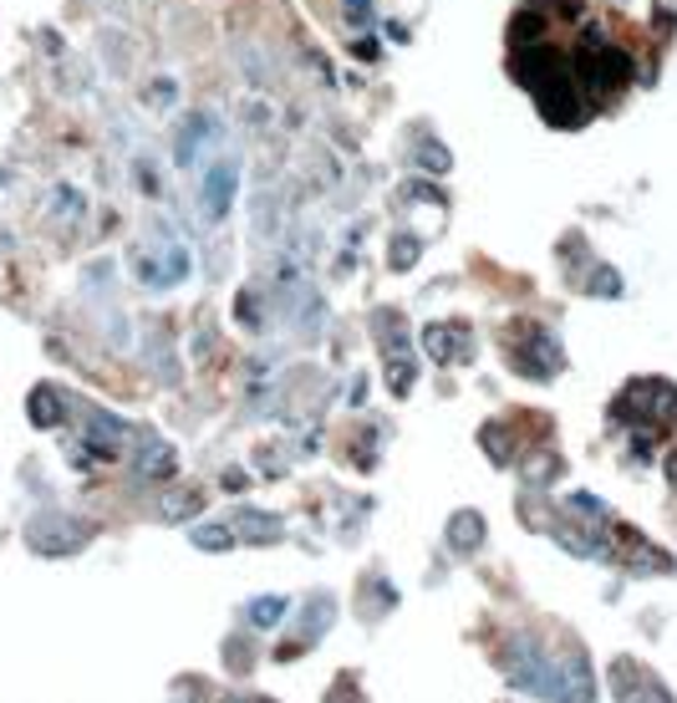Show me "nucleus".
Segmentation results:
<instances>
[{"label": "nucleus", "instance_id": "obj_10", "mask_svg": "<svg viewBox=\"0 0 677 703\" xmlns=\"http://www.w3.org/2000/svg\"><path fill=\"white\" fill-rule=\"evenodd\" d=\"M189 540H194L199 551H230L240 536H234L230 525H194V536H189Z\"/></svg>", "mask_w": 677, "mask_h": 703}, {"label": "nucleus", "instance_id": "obj_4", "mask_svg": "<svg viewBox=\"0 0 677 703\" xmlns=\"http://www.w3.org/2000/svg\"><path fill=\"white\" fill-rule=\"evenodd\" d=\"M230 200H234V164H230V158H219V164L209 168V179H204L199 209H204V219H209V225H219V219L230 215Z\"/></svg>", "mask_w": 677, "mask_h": 703}, {"label": "nucleus", "instance_id": "obj_15", "mask_svg": "<svg viewBox=\"0 0 677 703\" xmlns=\"http://www.w3.org/2000/svg\"><path fill=\"white\" fill-rule=\"evenodd\" d=\"M245 485H250V480L240 474V469H230V474H225V489H245Z\"/></svg>", "mask_w": 677, "mask_h": 703}, {"label": "nucleus", "instance_id": "obj_14", "mask_svg": "<svg viewBox=\"0 0 677 703\" xmlns=\"http://www.w3.org/2000/svg\"><path fill=\"white\" fill-rule=\"evenodd\" d=\"M342 5H347V16H357V26L372 16V5H367V0H342Z\"/></svg>", "mask_w": 677, "mask_h": 703}, {"label": "nucleus", "instance_id": "obj_13", "mask_svg": "<svg viewBox=\"0 0 677 703\" xmlns=\"http://www.w3.org/2000/svg\"><path fill=\"white\" fill-rule=\"evenodd\" d=\"M413 260H418V245H413V240H403V245L393 251V266H397V270H408Z\"/></svg>", "mask_w": 677, "mask_h": 703}, {"label": "nucleus", "instance_id": "obj_7", "mask_svg": "<svg viewBox=\"0 0 677 703\" xmlns=\"http://www.w3.org/2000/svg\"><path fill=\"white\" fill-rule=\"evenodd\" d=\"M234 536H245V540H255V546H265V540H281L285 525L276 515H255V510H250V515H240V531H234Z\"/></svg>", "mask_w": 677, "mask_h": 703}, {"label": "nucleus", "instance_id": "obj_2", "mask_svg": "<svg viewBox=\"0 0 677 703\" xmlns=\"http://www.w3.org/2000/svg\"><path fill=\"white\" fill-rule=\"evenodd\" d=\"M622 413H637L652 429H667L677 419V387L662 383V378H642V383H631L622 393Z\"/></svg>", "mask_w": 677, "mask_h": 703}, {"label": "nucleus", "instance_id": "obj_1", "mask_svg": "<svg viewBox=\"0 0 677 703\" xmlns=\"http://www.w3.org/2000/svg\"><path fill=\"white\" fill-rule=\"evenodd\" d=\"M87 540H92V531H87L77 515H36L26 520V546H31L36 555H72V551H82Z\"/></svg>", "mask_w": 677, "mask_h": 703}, {"label": "nucleus", "instance_id": "obj_8", "mask_svg": "<svg viewBox=\"0 0 677 703\" xmlns=\"http://www.w3.org/2000/svg\"><path fill=\"white\" fill-rule=\"evenodd\" d=\"M448 540H454V551H474L484 540V520L480 515H454V525H448Z\"/></svg>", "mask_w": 677, "mask_h": 703}, {"label": "nucleus", "instance_id": "obj_3", "mask_svg": "<svg viewBox=\"0 0 677 703\" xmlns=\"http://www.w3.org/2000/svg\"><path fill=\"white\" fill-rule=\"evenodd\" d=\"M423 352H429L438 368L474 362V327H463V321H438V327L423 332Z\"/></svg>", "mask_w": 677, "mask_h": 703}, {"label": "nucleus", "instance_id": "obj_9", "mask_svg": "<svg viewBox=\"0 0 677 703\" xmlns=\"http://www.w3.org/2000/svg\"><path fill=\"white\" fill-rule=\"evenodd\" d=\"M199 504H204V495H199V489H174V495H164V500H158V515H164V520H183V515H199Z\"/></svg>", "mask_w": 677, "mask_h": 703}, {"label": "nucleus", "instance_id": "obj_11", "mask_svg": "<svg viewBox=\"0 0 677 703\" xmlns=\"http://www.w3.org/2000/svg\"><path fill=\"white\" fill-rule=\"evenodd\" d=\"M31 419L41 423V429H51V423L62 419V402H56V393H51V387H36V398H31Z\"/></svg>", "mask_w": 677, "mask_h": 703}, {"label": "nucleus", "instance_id": "obj_12", "mask_svg": "<svg viewBox=\"0 0 677 703\" xmlns=\"http://www.w3.org/2000/svg\"><path fill=\"white\" fill-rule=\"evenodd\" d=\"M281 617H285V602H281V597H260V602L250 606V622H255V627H276Z\"/></svg>", "mask_w": 677, "mask_h": 703}, {"label": "nucleus", "instance_id": "obj_6", "mask_svg": "<svg viewBox=\"0 0 677 703\" xmlns=\"http://www.w3.org/2000/svg\"><path fill=\"white\" fill-rule=\"evenodd\" d=\"M138 474L143 480H174V449L164 438H143L138 444Z\"/></svg>", "mask_w": 677, "mask_h": 703}, {"label": "nucleus", "instance_id": "obj_5", "mask_svg": "<svg viewBox=\"0 0 677 703\" xmlns=\"http://www.w3.org/2000/svg\"><path fill=\"white\" fill-rule=\"evenodd\" d=\"M87 444L98 453H123V444H128V423L113 419V413H102V408H87Z\"/></svg>", "mask_w": 677, "mask_h": 703}, {"label": "nucleus", "instance_id": "obj_16", "mask_svg": "<svg viewBox=\"0 0 677 703\" xmlns=\"http://www.w3.org/2000/svg\"><path fill=\"white\" fill-rule=\"evenodd\" d=\"M667 474H673V485H677V453H673V459H667Z\"/></svg>", "mask_w": 677, "mask_h": 703}]
</instances>
